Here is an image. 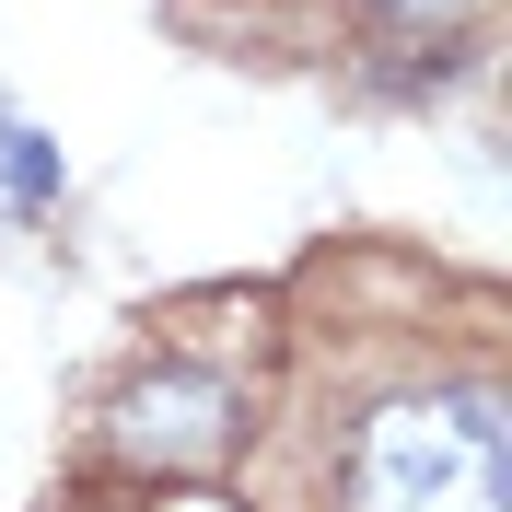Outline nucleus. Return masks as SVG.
<instances>
[{
  "instance_id": "3",
  "label": "nucleus",
  "mask_w": 512,
  "mask_h": 512,
  "mask_svg": "<svg viewBox=\"0 0 512 512\" xmlns=\"http://www.w3.org/2000/svg\"><path fill=\"white\" fill-rule=\"evenodd\" d=\"M0 198L12 210H47L59 198V140H35L24 117H0Z\"/></svg>"
},
{
  "instance_id": "4",
  "label": "nucleus",
  "mask_w": 512,
  "mask_h": 512,
  "mask_svg": "<svg viewBox=\"0 0 512 512\" xmlns=\"http://www.w3.org/2000/svg\"><path fill=\"white\" fill-rule=\"evenodd\" d=\"M361 12H373V24H396V35H419V24H431V47H454V24H466L478 0H361Z\"/></svg>"
},
{
  "instance_id": "1",
  "label": "nucleus",
  "mask_w": 512,
  "mask_h": 512,
  "mask_svg": "<svg viewBox=\"0 0 512 512\" xmlns=\"http://www.w3.org/2000/svg\"><path fill=\"white\" fill-rule=\"evenodd\" d=\"M350 512H501V396L454 384V396H384L350 431Z\"/></svg>"
},
{
  "instance_id": "2",
  "label": "nucleus",
  "mask_w": 512,
  "mask_h": 512,
  "mask_svg": "<svg viewBox=\"0 0 512 512\" xmlns=\"http://www.w3.org/2000/svg\"><path fill=\"white\" fill-rule=\"evenodd\" d=\"M233 431H245V408L210 373H140L117 396V454H140V466H222Z\"/></svg>"
}]
</instances>
